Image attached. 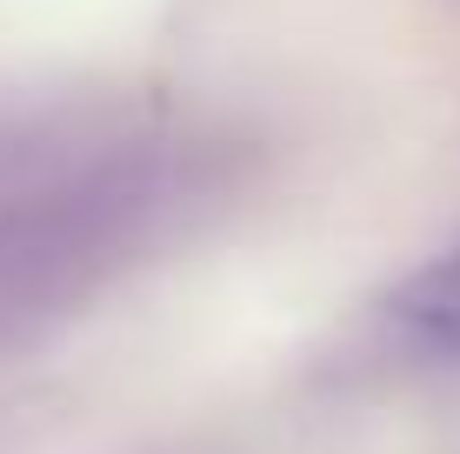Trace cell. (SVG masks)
<instances>
[{
	"label": "cell",
	"instance_id": "obj_1",
	"mask_svg": "<svg viewBox=\"0 0 460 454\" xmlns=\"http://www.w3.org/2000/svg\"><path fill=\"white\" fill-rule=\"evenodd\" d=\"M387 321L427 361H460V254H440L420 274H407L387 301Z\"/></svg>",
	"mask_w": 460,
	"mask_h": 454
}]
</instances>
